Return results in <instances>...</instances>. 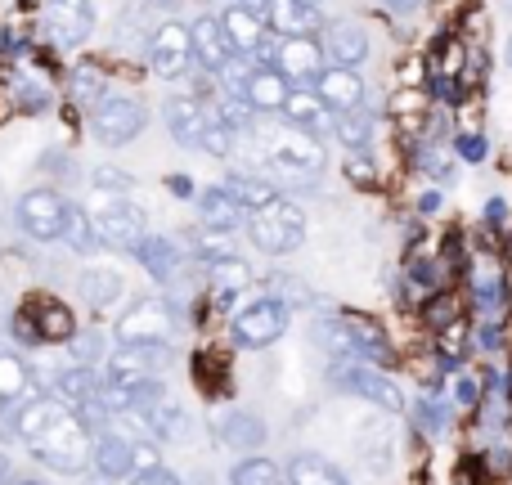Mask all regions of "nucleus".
<instances>
[{
	"mask_svg": "<svg viewBox=\"0 0 512 485\" xmlns=\"http://www.w3.org/2000/svg\"><path fill=\"white\" fill-rule=\"evenodd\" d=\"M454 158H463V162H486V135H472V131L454 135Z\"/></svg>",
	"mask_w": 512,
	"mask_h": 485,
	"instance_id": "nucleus-48",
	"label": "nucleus"
},
{
	"mask_svg": "<svg viewBox=\"0 0 512 485\" xmlns=\"http://www.w3.org/2000/svg\"><path fill=\"white\" fill-rule=\"evenodd\" d=\"M216 117H221L230 131H252V117H256V108L248 104L243 95H221V104H216Z\"/></svg>",
	"mask_w": 512,
	"mask_h": 485,
	"instance_id": "nucleus-43",
	"label": "nucleus"
},
{
	"mask_svg": "<svg viewBox=\"0 0 512 485\" xmlns=\"http://www.w3.org/2000/svg\"><path fill=\"white\" fill-rule=\"evenodd\" d=\"M418 167H423L427 176H436V180H450L454 176V158L445 149H423V153H418Z\"/></svg>",
	"mask_w": 512,
	"mask_h": 485,
	"instance_id": "nucleus-47",
	"label": "nucleus"
},
{
	"mask_svg": "<svg viewBox=\"0 0 512 485\" xmlns=\"http://www.w3.org/2000/svg\"><path fill=\"white\" fill-rule=\"evenodd\" d=\"M149 126V108L140 99H126V95H108L99 108H90V131L104 149H126L135 144Z\"/></svg>",
	"mask_w": 512,
	"mask_h": 485,
	"instance_id": "nucleus-5",
	"label": "nucleus"
},
{
	"mask_svg": "<svg viewBox=\"0 0 512 485\" xmlns=\"http://www.w3.org/2000/svg\"><path fill=\"white\" fill-rule=\"evenodd\" d=\"M319 99H324L333 113H346V108H360L364 104V77L360 68H342V63H328L315 81Z\"/></svg>",
	"mask_w": 512,
	"mask_h": 485,
	"instance_id": "nucleus-21",
	"label": "nucleus"
},
{
	"mask_svg": "<svg viewBox=\"0 0 512 485\" xmlns=\"http://www.w3.org/2000/svg\"><path fill=\"white\" fill-rule=\"evenodd\" d=\"M333 378H337V387H346L351 396H360L364 405L382 409V414H400L405 409V391L382 369H373L364 360H333Z\"/></svg>",
	"mask_w": 512,
	"mask_h": 485,
	"instance_id": "nucleus-7",
	"label": "nucleus"
},
{
	"mask_svg": "<svg viewBox=\"0 0 512 485\" xmlns=\"http://www.w3.org/2000/svg\"><path fill=\"white\" fill-rule=\"evenodd\" d=\"M153 468H162L158 450H153L149 441H135V477H144V472H153Z\"/></svg>",
	"mask_w": 512,
	"mask_h": 485,
	"instance_id": "nucleus-50",
	"label": "nucleus"
},
{
	"mask_svg": "<svg viewBox=\"0 0 512 485\" xmlns=\"http://www.w3.org/2000/svg\"><path fill=\"white\" fill-rule=\"evenodd\" d=\"M41 167H45V171H63V176H72V171H77V167H72V158H68V153H63V158H59V149H50V153H45V158H41Z\"/></svg>",
	"mask_w": 512,
	"mask_h": 485,
	"instance_id": "nucleus-54",
	"label": "nucleus"
},
{
	"mask_svg": "<svg viewBox=\"0 0 512 485\" xmlns=\"http://www.w3.org/2000/svg\"><path fill=\"white\" fill-rule=\"evenodd\" d=\"M158 5H171V0H158Z\"/></svg>",
	"mask_w": 512,
	"mask_h": 485,
	"instance_id": "nucleus-62",
	"label": "nucleus"
},
{
	"mask_svg": "<svg viewBox=\"0 0 512 485\" xmlns=\"http://www.w3.org/2000/svg\"><path fill=\"white\" fill-rule=\"evenodd\" d=\"M216 441L234 454H256L270 441V427H265V418L252 414V409H234V414H225L221 423H216Z\"/></svg>",
	"mask_w": 512,
	"mask_h": 485,
	"instance_id": "nucleus-20",
	"label": "nucleus"
},
{
	"mask_svg": "<svg viewBox=\"0 0 512 485\" xmlns=\"http://www.w3.org/2000/svg\"><path fill=\"white\" fill-rule=\"evenodd\" d=\"M77 297L86 301L90 310H108L117 297H126V283L117 270H108V265H90V270L77 274Z\"/></svg>",
	"mask_w": 512,
	"mask_h": 485,
	"instance_id": "nucleus-27",
	"label": "nucleus"
},
{
	"mask_svg": "<svg viewBox=\"0 0 512 485\" xmlns=\"http://www.w3.org/2000/svg\"><path fill=\"white\" fill-rule=\"evenodd\" d=\"M27 315H32L36 333H41L45 346H68L72 333H77V319H72V310L63 306L59 297H50V292H36V297H27Z\"/></svg>",
	"mask_w": 512,
	"mask_h": 485,
	"instance_id": "nucleus-17",
	"label": "nucleus"
},
{
	"mask_svg": "<svg viewBox=\"0 0 512 485\" xmlns=\"http://www.w3.org/2000/svg\"><path fill=\"white\" fill-rule=\"evenodd\" d=\"M189 32H194V59L203 63L207 72H221L225 63L234 59V45H230V32H225V23H221V14H203V18H194L189 23Z\"/></svg>",
	"mask_w": 512,
	"mask_h": 485,
	"instance_id": "nucleus-18",
	"label": "nucleus"
},
{
	"mask_svg": "<svg viewBox=\"0 0 512 485\" xmlns=\"http://www.w3.org/2000/svg\"><path fill=\"white\" fill-rule=\"evenodd\" d=\"M418 212H423V216L441 212V194H436V189H427V194H423V198H418Z\"/></svg>",
	"mask_w": 512,
	"mask_h": 485,
	"instance_id": "nucleus-55",
	"label": "nucleus"
},
{
	"mask_svg": "<svg viewBox=\"0 0 512 485\" xmlns=\"http://www.w3.org/2000/svg\"><path fill=\"white\" fill-rule=\"evenodd\" d=\"M310 5H319V0H310Z\"/></svg>",
	"mask_w": 512,
	"mask_h": 485,
	"instance_id": "nucleus-63",
	"label": "nucleus"
},
{
	"mask_svg": "<svg viewBox=\"0 0 512 485\" xmlns=\"http://www.w3.org/2000/svg\"><path fill=\"white\" fill-rule=\"evenodd\" d=\"M162 122H167L171 140L189 144V149H203V135L216 122V108H207L198 95H171L162 104Z\"/></svg>",
	"mask_w": 512,
	"mask_h": 485,
	"instance_id": "nucleus-13",
	"label": "nucleus"
},
{
	"mask_svg": "<svg viewBox=\"0 0 512 485\" xmlns=\"http://www.w3.org/2000/svg\"><path fill=\"white\" fill-rule=\"evenodd\" d=\"M248 234H252V243L261 247V252L288 256V252H297V247L306 243V212L279 198V203L265 207V212H252Z\"/></svg>",
	"mask_w": 512,
	"mask_h": 485,
	"instance_id": "nucleus-6",
	"label": "nucleus"
},
{
	"mask_svg": "<svg viewBox=\"0 0 512 485\" xmlns=\"http://www.w3.org/2000/svg\"><path fill=\"white\" fill-rule=\"evenodd\" d=\"M230 194L239 198L248 212H265V207L279 203V185H274L270 176H261V171H230Z\"/></svg>",
	"mask_w": 512,
	"mask_h": 485,
	"instance_id": "nucleus-30",
	"label": "nucleus"
},
{
	"mask_svg": "<svg viewBox=\"0 0 512 485\" xmlns=\"http://www.w3.org/2000/svg\"><path fill=\"white\" fill-rule=\"evenodd\" d=\"M90 185L104 189V194H113V198H126V194H135V189H140L131 171H122V167H95V171H90Z\"/></svg>",
	"mask_w": 512,
	"mask_h": 485,
	"instance_id": "nucleus-44",
	"label": "nucleus"
},
{
	"mask_svg": "<svg viewBox=\"0 0 512 485\" xmlns=\"http://www.w3.org/2000/svg\"><path fill=\"white\" fill-rule=\"evenodd\" d=\"M135 261L144 265V274H149L153 283H176L185 256H180V243L176 239H167V234H149V239L135 247Z\"/></svg>",
	"mask_w": 512,
	"mask_h": 485,
	"instance_id": "nucleus-24",
	"label": "nucleus"
},
{
	"mask_svg": "<svg viewBox=\"0 0 512 485\" xmlns=\"http://www.w3.org/2000/svg\"><path fill=\"white\" fill-rule=\"evenodd\" d=\"M454 405L459 409H477L481 405V382L472 378V373H459V378H454Z\"/></svg>",
	"mask_w": 512,
	"mask_h": 485,
	"instance_id": "nucleus-49",
	"label": "nucleus"
},
{
	"mask_svg": "<svg viewBox=\"0 0 512 485\" xmlns=\"http://www.w3.org/2000/svg\"><path fill=\"white\" fill-rule=\"evenodd\" d=\"M274 36H315L319 32V5L310 0H270V14H265Z\"/></svg>",
	"mask_w": 512,
	"mask_h": 485,
	"instance_id": "nucleus-26",
	"label": "nucleus"
},
{
	"mask_svg": "<svg viewBox=\"0 0 512 485\" xmlns=\"http://www.w3.org/2000/svg\"><path fill=\"white\" fill-rule=\"evenodd\" d=\"M243 9H252V14H270V0H239Z\"/></svg>",
	"mask_w": 512,
	"mask_h": 485,
	"instance_id": "nucleus-59",
	"label": "nucleus"
},
{
	"mask_svg": "<svg viewBox=\"0 0 512 485\" xmlns=\"http://www.w3.org/2000/svg\"><path fill=\"white\" fill-rule=\"evenodd\" d=\"M283 472H288V485H351L346 472L337 463H328L324 454H297Z\"/></svg>",
	"mask_w": 512,
	"mask_h": 485,
	"instance_id": "nucleus-32",
	"label": "nucleus"
},
{
	"mask_svg": "<svg viewBox=\"0 0 512 485\" xmlns=\"http://www.w3.org/2000/svg\"><path fill=\"white\" fill-rule=\"evenodd\" d=\"M472 297H477V306L486 310L490 319H499V315H504V306H508V283H504V274L490 270V265H481V270L472 274Z\"/></svg>",
	"mask_w": 512,
	"mask_h": 485,
	"instance_id": "nucleus-36",
	"label": "nucleus"
},
{
	"mask_svg": "<svg viewBox=\"0 0 512 485\" xmlns=\"http://www.w3.org/2000/svg\"><path fill=\"white\" fill-rule=\"evenodd\" d=\"M194 207H198V225H203V230H221V234L243 230L252 216L248 207L230 194V185H207L203 194L194 198Z\"/></svg>",
	"mask_w": 512,
	"mask_h": 485,
	"instance_id": "nucleus-16",
	"label": "nucleus"
},
{
	"mask_svg": "<svg viewBox=\"0 0 512 485\" xmlns=\"http://www.w3.org/2000/svg\"><path fill=\"white\" fill-rule=\"evenodd\" d=\"M508 63H512V41H508Z\"/></svg>",
	"mask_w": 512,
	"mask_h": 485,
	"instance_id": "nucleus-61",
	"label": "nucleus"
},
{
	"mask_svg": "<svg viewBox=\"0 0 512 485\" xmlns=\"http://www.w3.org/2000/svg\"><path fill=\"white\" fill-rule=\"evenodd\" d=\"M292 90H297V86H292L279 68H256L252 81H248V95H243V99H248L256 113H283V104H288Z\"/></svg>",
	"mask_w": 512,
	"mask_h": 485,
	"instance_id": "nucleus-28",
	"label": "nucleus"
},
{
	"mask_svg": "<svg viewBox=\"0 0 512 485\" xmlns=\"http://www.w3.org/2000/svg\"><path fill=\"white\" fill-rule=\"evenodd\" d=\"M0 432L23 441L36 463L63 477H77L95 463V427L63 396H27L23 405L0 414Z\"/></svg>",
	"mask_w": 512,
	"mask_h": 485,
	"instance_id": "nucleus-1",
	"label": "nucleus"
},
{
	"mask_svg": "<svg viewBox=\"0 0 512 485\" xmlns=\"http://www.w3.org/2000/svg\"><path fill=\"white\" fill-rule=\"evenodd\" d=\"M504 216H508V207L499 203V198H490V203H486V221H504Z\"/></svg>",
	"mask_w": 512,
	"mask_h": 485,
	"instance_id": "nucleus-57",
	"label": "nucleus"
},
{
	"mask_svg": "<svg viewBox=\"0 0 512 485\" xmlns=\"http://www.w3.org/2000/svg\"><path fill=\"white\" fill-rule=\"evenodd\" d=\"M63 216H68V203L59 198V189H27V194H18V203H14L18 230L36 243L63 239Z\"/></svg>",
	"mask_w": 512,
	"mask_h": 485,
	"instance_id": "nucleus-8",
	"label": "nucleus"
},
{
	"mask_svg": "<svg viewBox=\"0 0 512 485\" xmlns=\"http://www.w3.org/2000/svg\"><path fill=\"white\" fill-rule=\"evenodd\" d=\"M324 68H328V54L319 36H283L279 41V72L292 86H315Z\"/></svg>",
	"mask_w": 512,
	"mask_h": 485,
	"instance_id": "nucleus-14",
	"label": "nucleus"
},
{
	"mask_svg": "<svg viewBox=\"0 0 512 485\" xmlns=\"http://www.w3.org/2000/svg\"><path fill=\"white\" fill-rule=\"evenodd\" d=\"M0 485H14V468H9V454L0 450Z\"/></svg>",
	"mask_w": 512,
	"mask_h": 485,
	"instance_id": "nucleus-58",
	"label": "nucleus"
},
{
	"mask_svg": "<svg viewBox=\"0 0 512 485\" xmlns=\"http://www.w3.org/2000/svg\"><path fill=\"white\" fill-rule=\"evenodd\" d=\"M230 485H288V472H279V463L261 454H239V463L230 468Z\"/></svg>",
	"mask_w": 512,
	"mask_h": 485,
	"instance_id": "nucleus-37",
	"label": "nucleus"
},
{
	"mask_svg": "<svg viewBox=\"0 0 512 485\" xmlns=\"http://www.w3.org/2000/svg\"><path fill=\"white\" fill-rule=\"evenodd\" d=\"M450 400H436V396H427V400H418L414 405V423H418V432H427V436H441L445 432V423H450Z\"/></svg>",
	"mask_w": 512,
	"mask_h": 485,
	"instance_id": "nucleus-41",
	"label": "nucleus"
},
{
	"mask_svg": "<svg viewBox=\"0 0 512 485\" xmlns=\"http://www.w3.org/2000/svg\"><path fill=\"white\" fill-rule=\"evenodd\" d=\"M63 243H68L77 256H90L95 247H104L99 243V230H95V216H90L81 203H68V216H63Z\"/></svg>",
	"mask_w": 512,
	"mask_h": 485,
	"instance_id": "nucleus-34",
	"label": "nucleus"
},
{
	"mask_svg": "<svg viewBox=\"0 0 512 485\" xmlns=\"http://www.w3.org/2000/svg\"><path fill=\"white\" fill-rule=\"evenodd\" d=\"M319 41H324L328 63H342V68H360L373 50L364 23H355V18H333V23H324L319 27Z\"/></svg>",
	"mask_w": 512,
	"mask_h": 485,
	"instance_id": "nucleus-15",
	"label": "nucleus"
},
{
	"mask_svg": "<svg viewBox=\"0 0 512 485\" xmlns=\"http://www.w3.org/2000/svg\"><path fill=\"white\" fill-rule=\"evenodd\" d=\"M221 23H225V32H230V45L239 54H252L256 45L270 36V23H265V14H252V9H243L239 0H234V5L221 14Z\"/></svg>",
	"mask_w": 512,
	"mask_h": 485,
	"instance_id": "nucleus-29",
	"label": "nucleus"
},
{
	"mask_svg": "<svg viewBox=\"0 0 512 485\" xmlns=\"http://www.w3.org/2000/svg\"><path fill=\"white\" fill-rule=\"evenodd\" d=\"M346 324H351V337H355V351H360V360H387V337H382V328L373 324V319L364 315H346Z\"/></svg>",
	"mask_w": 512,
	"mask_h": 485,
	"instance_id": "nucleus-38",
	"label": "nucleus"
},
{
	"mask_svg": "<svg viewBox=\"0 0 512 485\" xmlns=\"http://www.w3.org/2000/svg\"><path fill=\"white\" fill-rule=\"evenodd\" d=\"M149 216H144V207L126 203V198H113V203H104L95 212V230H99V243L113 247V252H135L144 239H149Z\"/></svg>",
	"mask_w": 512,
	"mask_h": 485,
	"instance_id": "nucleus-11",
	"label": "nucleus"
},
{
	"mask_svg": "<svg viewBox=\"0 0 512 485\" xmlns=\"http://www.w3.org/2000/svg\"><path fill=\"white\" fill-rule=\"evenodd\" d=\"M95 472L104 481H126L135 477V441H126L122 432H95Z\"/></svg>",
	"mask_w": 512,
	"mask_h": 485,
	"instance_id": "nucleus-23",
	"label": "nucleus"
},
{
	"mask_svg": "<svg viewBox=\"0 0 512 485\" xmlns=\"http://www.w3.org/2000/svg\"><path fill=\"white\" fill-rule=\"evenodd\" d=\"M292 324V306H283L279 297H261V301H248L243 310H234L230 319V342L239 351H265L274 346Z\"/></svg>",
	"mask_w": 512,
	"mask_h": 485,
	"instance_id": "nucleus-3",
	"label": "nucleus"
},
{
	"mask_svg": "<svg viewBox=\"0 0 512 485\" xmlns=\"http://www.w3.org/2000/svg\"><path fill=\"white\" fill-rule=\"evenodd\" d=\"M171 360L167 342H117L104 360V378L108 382H140V378H158Z\"/></svg>",
	"mask_w": 512,
	"mask_h": 485,
	"instance_id": "nucleus-10",
	"label": "nucleus"
},
{
	"mask_svg": "<svg viewBox=\"0 0 512 485\" xmlns=\"http://www.w3.org/2000/svg\"><path fill=\"white\" fill-rule=\"evenodd\" d=\"M167 189H171V198H180V203H194V198H198L194 180H189L185 171H176V176H167Z\"/></svg>",
	"mask_w": 512,
	"mask_h": 485,
	"instance_id": "nucleus-51",
	"label": "nucleus"
},
{
	"mask_svg": "<svg viewBox=\"0 0 512 485\" xmlns=\"http://www.w3.org/2000/svg\"><path fill=\"white\" fill-rule=\"evenodd\" d=\"M14 485H50V481H41V477H14Z\"/></svg>",
	"mask_w": 512,
	"mask_h": 485,
	"instance_id": "nucleus-60",
	"label": "nucleus"
},
{
	"mask_svg": "<svg viewBox=\"0 0 512 485\" xmlns=\"http://www.w3.org/2000/svg\"><path fill=\"white\" fill-rule=\"evenodd\" d=\"M234 140H239V131H230V126L216 117V122L207 126V135H203V149L212 153V158H230V153H234Z\"/></svg>",
	"mask_w": 512,
	"mask_h": 485,
	"instance_id": "nucleus-46",
	"label": "nucleus"
},
{
	"mask_svg": "<svg viewBox=\"0 0 512 485\" xmlns=\"http://www.w3.org/2000/svg\"><path fill=\"white\" fill-rule=\"evenodd\" d=\"M270 292L292 310H310L319 301L315 288H310L306 279H297V274H270Z\"/></svg>",
	"mask_w": 512,
	"mask_h": 485,
	"instance_id": "nucleus-39",
	"label": "nucleus"
},
{
	"mask_svg": "<svg viewBox=\"0 0 512 485\" xmlns=\"http://www.w3.org/2000/svg\"><path fill=\"white\" fill-rule=\"evenodd\" d=\"M256 149L265 153L274 176L306 180V176H319V171H324V140L310 131H297V126L283 122V117L256 126Z\"/></svg>",
	"mask_w": 512,
	"mask_h": 485,
	"instance_id": "nucleus-2",
	"label": "nucleus"
},
{
	"mask_svg": "<svg viewBox=\"0 0 512 485\" xmlns=\"http://www.w3.org/2000/svg\"><path fill=\"white\" fill-rule=\"evenodd\" d=\"M140 427L162 445H189V436H194V418H189V409L176 405L171 396L162 400V405H153L149 414L140 418Z\"/></svg>",
	"mask_w": 512,
	"mask_h": 485,
	"instance_id": "nucleus-22",
	"label": "nucleus"
},
{
	"mask_svg": "<svg viewBox=\"0 0 512 485\" xmlns=\"http://www.w3.org/2000/svg\"><path fill=\"white\" fill-rule=\"evenodd\" d=\"M252 72H256V63H252V54H234L230 63H225L216 77H221V90L225 95H248V81H252Z\"/></svg>",
	"mask_w": 512,
	"mask_h": 485,
	"instance_id": "nucleus-42",
	"label": "nucleus"
},
{
	"mask_svg": "<svg viewBox=\"0 0 512 485\" xmlns=\"http://www.w3.org/2000/svg\"><path fill=\"white\" fill-rule=\"evenodd\" d=\"M180 333V310L176 301L144 292L135 297V306L117 319V342H171Z\"/></svg>",
	"mask_w": 512,
	"mask_h": 485,
	"instance_id": "nucleus-4",
	"label": "nucleus"
},
{
	"mask_svg": "<svg viewBox=\"0 0 512 485\" xmlns=\"http://www.w3.org/2000/svg\"><path fill=\"white\" fill-rule=\"evenodd\" d=\"M41 387L45 382L36 378L14 351H0V414L14 409V405H23L27 396H41Z\"/></svg>",
	"mask_w": 512,
	"mask_h": 485,
	"instance_id": "nucleus-25",
	"label": "nucleus"
},
{
	"mask_svg": "<svg viewBox=\"0 0 512 485\" xmlns=\"http://www.w3.org/2000/svg\"><path fill=\"white\" fill-rule=\"evenodd\" d=\"M486 351H499L504 346V328H499V319H490V324H481V337H477Z\"/></svg>",
	"mask_w": 512,
	"mask_h": 485,
	"instance_id": "nucleus-53",
	"label": "nucleus"
},
{
	"mask_svg": "<svg viewBox=\"0 0 512 485\" xmlns=\"http://www.w3.org/2000/svg\"><path fill=\"white\" fill-rule=\"evenodd\" d=\"M279 117H283V122H292L297 131L319 135V140H324V135H333V108L319 99L315 86H297V90H292Z\"/></svg>",
	"mask_w": 512,
	"mask_h": 485,
	"instance_id": "nucleus-19",
	"label": "nucleus"
},
{
	"mask_svg": "<svg viewBox=\"0 0 512 485\" xmlns=\"http://www.w3.org/2000/svg\"><path fill=\"white\" fill-rule=\"evenodd\" d=\"M68 90H72V99H77L81 108H99V104L108 99V77H104V68H99V63H77V68H72Z\"/></svg>",
	"mask_w": 512,
	"mask_h": 485,
	"instance_id": "nucleus-35",
	"label": "nucleus"
},
{
	"mask_svg": "<svg viewBox=\"0 0 512 485\" xmlns=\"http://www.w3.org/2000/svg\"><path fill=\"white\" fill-rule=\"evenodd\" d=\"M131 485H185V481H180L171 468H153V472H144V477H135Z\"/></svg>",
	"mask_w": 512,
	"mask_h": 485,
	"instance_id": "nucleus-52",
	"label": "nucleus"
},
{
	"mask_svg": "<svg viewBox=\"0 0 512 485\" xmlns=\"http://www.w3.org/2000/svg\"><path fill=\"white\" fill-rule=\"evenodd\" d=\"M248 283H252V270H248V261H239V256H221V261L207 265V288L216 292V301H234Z\"/></svg>",
	"mask_w": 512,
	"mask_h": 485,
	"instance_id": "nucleus-31",
	"label": "nucleus"
},
{
	"mask_svg": "<svg viewBox=\"0 0 512 485\" xmlns=\"http://www.w3.org/2000/svg\"><path fill=\"white\" fill-rule=\"evenodd\" d=\"M194 63V32L185 23H162L158 32L149 36V68L158 77H180V72Z\"/></svg>",
	"mask_w": 512,
	"mask_h": 485,
	"instance_id": "nucleus-12",
	"label": "nucleus"
},
{
	"mask_svg": "<svg viewBox=\"0 0 512 485\" xmlns=\"http://www.w3.org/2000/svg\"><path fill=\"white\" fill-rule=\"evenodd\" d=\"M41 27L54 50H77L95 32V5L90 0H50L41 14Z\"/></svg>",
	"mask_w": 512,
	"mask_h": 485,
	"instance_id": "nucleus-9",
	"label": "nucleus"
},
{
	"mask_svg": "<svg viewBox=\"0 0 512 485\" xmlns=\"http://www.w3.org/2000/svg\"><path fill=\"white\" fill-rule=\"evenodd\" d=\"M418 5H423V0H387V9H391V14H414Z\"/></svg>",
	"mask_w": 512,
	"mask_h": 485,
	"instance_id": "nucleus-56",
	"label": "nucleus"
},
{
	"mask_svg": "<svg viewBox=\"0 0 512 485\" xmlns=\"http://www.w3.org/2000/svg\"><path fill=\"white\" fill-rule=\"evenodd\" d=\"M333 140L351 153H364L373 140V117L364 108H346V113H333Z\"/></svg>",
	"mask_w": 512,
	"mask_h": 485,
	"instance_id": "nucleus-33",
	"label": "nucleus"
},
{
	"mask_svg": "<svg viewBox=\"0 0 512 485\" xmlns=\"http://www.w3.org/2000/svg\"><path fill=\"white\" fill-rule=\"evenodd\" d=\"M68 355L77 364H95V369H99V360H108L104 333H95V328H77V333H72V342H68Z\"/></svg>",
	"mask_w": 512,
	"mask_h": 485,
	"instance_id": "nucleus-40",
	"label": "nucleus"
},
{
	"mask_svg": "<svg viewBox=\"0 0 512 485\" xmlns=\"http://www.w3.org/2000/svg\"><path fill=\"white\" fill-rule=\"evenodd\" d=\"M14 95H18V108H27V117H36V113H45L50 108V90L41 86V81H18L14 86Z\"/></svg>",
	"mask_w": 512,
	"mask_h": 485,
	"instance_id": "nucleus-45",
	"label": "nucleus"
}]
</instances>
